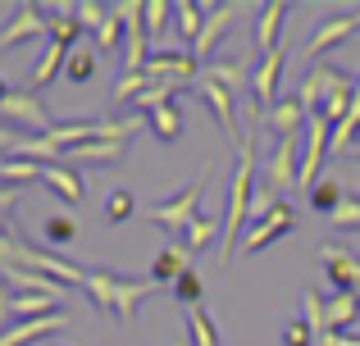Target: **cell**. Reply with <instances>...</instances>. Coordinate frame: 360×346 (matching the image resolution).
I'll return each mask as SVG.
<instances>
[{"mask_svg":"<svg viewBox=\"0 0 360 346\" xmlns=\"http://www.w3.org/2000/svg\"><path fill=\"white\" fill-rule=\"evenodd\" d=\"M174 14H178V32L196 46V36H201V27H205V9L196 5V0H183V5H174Z\"/></svg>","mask_w":360,"mask_h":346,"instance_id":"32","label":"cell"},{"mask_svg":"<svg viewBox=\"0 0 360 346\" xmlns=\"http://www.w3.org/2000/svg\"><path fill=\"white\" fill-rule=\"evenodd\" d=\"M356 296H360V292H356Z\"/></svg>","mask_w":360,"mask_h":346,"instance_id":"44","label":"cell"},{"mask_svg":"<svg viewBox=\"0 0 360 346\" xmlns=\"http://www.w3.org/2000/svg\"><path fill=\"white\" fill-rule=\"evenodd\" d=\"M356 137H360V78H356V91H352V114L342 119V124L333 128V142H328V155H347L356 151Z\"/></svg>","mask_w":360,"mask_h":346,"instance_id":"23","label":"cell"},{"mask_svg":"<svg viewBox=\"0 0 360 346\" xmlns=\"http://www.w3.org/2000/svg\"><path fill=\"white\" fill-rule=\"evenodd\" d=\"M41 232L55 246H69V241H78V219H73V214H51V219L41 223Z\"/></svg>","mask_w":360,"mask_h":346,"instance_id":"33","label":"cell"},{"mask_svg":"<svg viewBox=\"0 0 360 346\" xmlns=\"http://www.w3.org/2000/svg\"><path fill=\"white\" fill-rule=\"evenodd\" d=\"M238 14H246V5H219V9H210V14H205V27H201V36H196V46H192L196 60H210L214 46H219L224 36L233 32Z\"/></svg>","mask_w":360,"mask_h":346,"instance_id":"12","label":"cell"},{"mask_svg":"<svg viewBox=\"0 0 360 346\" xmlns=\"http://www.w3.org/2000/svg\"><path fill=\"white\" fill-rule=\"evenodd\" d=\"M205 78L219 82V87H229L233 96L246 87V78H251V69H246V60H229V64H205Z\"/></svg>","mask_w":360,"mask_h":346,"instance_id":"27","label":"cell"},{"mask_svg":"<svg viewBox=\"0 0 360 346\" xmlns=\"http://www.w3.org/2000/svg\"><path fill=\"white\" fill-rule=\"evenodd\" d=\"M146 73H123V78L115 82V105H119V100H137L141 96V91H146Z\"/></svg>","mask_w":360,"mask_h":346,"instance_id":"36","label":"cell"},{"mask_svg":"<svg viewBox=\"0 0 360 346\" xmlns=\"http://www.w3.org/2000/svg\"><path fill=\"white\" fill-rule=\"evenodd\" d=\"M210 178H214V164H205V169L196 173L178 196H169L165 205H150L146 219H150V223H160V228H169L174 237H187V228L201 219V210H196V205H201V196H205V187H210Z\"/></svg>","mask_w":360,"mask_h":346,"instance_id":"3","label":"cell"},{"mask_svg":"<svg viewBox=\"0 0 360 346\" xmlns=\"http://www.w3.org/2000/svg\"><path fill=\"white\" fill-rule=\"evenodd\" d=\"M123 36H128V23H123V14H119V5H110V14H105V23L96 27V51L101 55H119V46H123Z\"/></svg>","mask_w":360,"mask_h":346,"instance_id":"25","label":"cell"},{"mask_svg":"<svg viewBox=\"0 0 360 346\" xmlns=\"http://www.w3.org/2000/svg\"><path fill=\"white\" fill-rule=\"evenodd\" d=\"M283 64H288V51H269L260 55V64L251 69V105L255 109H274L278 105V78H283Z\"/></svg>","mask_w":360,"mask_h":346,"instance_id":"9","label":"cell"},{"mask_svg":"<svg viewBox=\"0 0 360 346\" xmlns=\"http://www.w3.org/2000/svg\"><path fill=\"white\" fill-rule=\"evenodd\" d=\"M292 223H297V205H292V201H278L269 214H264V219H255L251 228H246L242 246L251 251V255H260V251L269 246V241H278L283 232H292Z\"/></svg>","mask_w":360,"mask_h":346,"instance_id":"8","label":"cell"},{"mask_svg":"<svg viewBox=\"0 0 360 346\" xmlns=\"http://www.w3.org/2000/svg\"><path fill=\"white\" fill-rule=\"evenodd\" d=\"M46 346H55V342H46Z\"/></svg>","mask_w":360,"mask_h":346,"instance_id":"43","label":"cell"},{"mask_svg":"<svg viewBox=\"0 0 360 346\" xmlns=\"http://www.w3.org/2000/svg\"><path fill=\"white\" fill-rule=\"evenodd\" d=\"M96 46H78V51L69 55V64H64V73H69V82H91L96 78Z\"/></svg>","mask_w":360,"mask_h":346,"instance_id":"29","label":"cell"},{"mask_svg":"<svg viewBox=\"0 0 360 346\" xmlns=\"http://www.w3.org/2000/svg\"><path fill=\"white\" fill-rule=\"evenodd\" d=\"M141 73H146L150 82H174V87L187 91V87H196V82H201L205 69H201V60H196L192 51H155Z\"/></svg>","mask_w":360,"mask_h":346,"instance_id":"5","label":"cell"},{"mask_svg":"<svg viewBox=\"0 0 360 346\" xmlns=\"http://www.w3.org/2000/svg\"><path fill=\"white\" fill-rule=\"evenodd\" d=\"M283 18H288V0H269V5L255 9V51L269 55L278 51V32H283Z\"/></svg>","mask_w":360,"mask_h":346,"instance_id":"16","label":"cell"},{"mask_svg":"<svg viewBox=\"0 0 360 346\" xmlns=\"http://www.w3.org/2000/svg\"><path fill=\"white\" fill-rule=\"evenodd\" d=\"M319 338H315V328H310L306 324V314H301V319H292L288 328H283V346H315Z\"/></svg>","mask_w":360,"mask_h":346,"instance_id":"37","label":"cell"},{"mask_svg":"<svg viewBox=\"0 0 360 346\" xmlns=\"http://www.w3.org/2000/svg\"><path fill=\"white\" fill-rule=\"evenodd\" d=\"M9 301H14V292H9V283L0 278V324L9 319Z\"/></svg>","mask_w":360,"mask_h":346,"instance_id":"40","label":"cell"},{"mask_svg":"<svg viewBox=\"0 0 360 346\" xmlns=\"http://www.w3.org/2000/svg\"><path fill=\"white\" fill-rule=\"evenodd\" d=\"M105 14H110V9L96 5V0H82V5H78V18H82V27H87V32H96V27L105 23Z\"/></svg>","mask_w":360,"mask_h":346,"instance_id":"39","label":"cell"},{"mask_svg":"<svg viewBox=\"0 0 360 346\" xmlns=\"http://www.w3.org/2000/svg\"><path fill=\"white\" fill-rule=\"evenodd\" d=\"M82 32H87V27H82L78 9H51V41L78 51V46H82Z\"/></svg>","mask_w":360,"mask_h":346,"instance_id":"24","label":"cell"},{"mask_svg":"<svg viewBox=\"0 0 360 346\" xmlns=\"http://www.w3.org/2000/svg\"><path fill=\"white\" fill-rule=\"evenodd\" d=\"M0 114H5L9 124H18V128H32V137H46L55 128V119H51V109H46L41 91H32V87H14V91H9V100L0 105Z\"/></svg>","mask_w":360,"mask_h":346,"instance_id":"6","label":"cell"},{"mask_svg":"<svg viewBox=\"0 0 360 346\" xmlns=\"http://www.w3.org/2000/svg\"><path fill=\"white\" fill-rule=\"evenodd\" d=\"M174 296H178V301L187 305V310H192V305H201L205 287H201V278H196V269H187V274H183V278L174 283Z\"/></svg>","mask_w":360,"mask_h":346,"instance_id":"35","label":"cell"},{"mask_svg":"<svg viewBox=\"0 0 360 346\" xmlns=\"http://www.w3.org/2000/svg\"><path fill=\"white\" fill-rule=\"evenodd\" d=\"M41 182L51 187L64 205H78L82 192H87V187H82V178H78V169H69V164H41Z\"/></svg>","mask_w":360,"mask_h":346,"instance_id":"20","label":"cell"},{"mask_svg":"<svg viewBox=\"0 0 360 346\" xmlns=\"http://www.w3.org/2000/svg\"><path fill=\"white\" fill-rule=\"evenodd\" d=\"M150 119V133L160 137V142H178V133H183V105H160L155 114H146Z\"/></svg>","mask_w":360,"mask_h":346,"instance_id":"28","label":"cell"},{"mask_svg":"<svg viewBox=\"0 0 360 346\" xmlns=\"http://www.w3.org/2000/svg\"><path fill=\"white\" fill-rule=\"evenodd\" d=\"M342 201H347V192H342V182H333V178H319V187L310 192V205H315L319 214H338Z\"/></svg>","mask_w":360,"mask_h":346,"instance_id":"31","label":"cell"},{"mask_svg":"<svg viewBox=\"0 0 360 346\" xmlns=\"http://www.w3.org/2000/svg\"><path fill=\"white\" fill-rule=\"evenodd\" d=\"M356 155H360V146H356Z\"/></svg>","mask_w":360,"mask_h":346,"instance_id":"42","label":"cell"},{"mask_svg":"<svg viewBox=\"0 0 360 346\" xmlns=\"http://www.w3.org/2000/svg\"><path fill=\"white\" fill-rule=\"evenodd\" d=\"M251 201H255V137L246 133L238 142V169H233L229 187V210H224V237H219V265L229 269L238 237H246L251 228Z\"/></svg>","mask_w":360,"mask_h":346,"instance_id":"1","label":"cell"},{"mask_svg":"<svg viewBox=\"0 0 360 346\" xmlns=\"http://www.w3.org/2000/svg\"><path fill=\"white\" fill-rule=\"evenodd\" d=\"M187 255H192V251H187V246H183V241H169V246H165V251H160V255H155V260H150V278H155V283H160V287H165V283H169V287H174V283H178V278H183V274H187V269H192V265H187Z\"/></svg>","mask_w":360,"mask_h":346,"instance_id":"18","label":"cell"},{"mask_svg":"<svg viewBox=\"0 0 360 346\" xmlns=\"http://www.w3.org/2000/svg\"><path fill=\"white\" fill-rule=\"evenodd\" d=\"M219 232H224V219H214V214H201V219L187 228V237H183V241H187V251H205L214 237H219Z\"/></svg>","mask_w":360,"mask_h":346,"instance_id":"30","label":"cell"},{"mask_svg":"<svg viewBox=\"0 0 360 346\" xmlns=\"http://www.w3.org/2000/svg\"><path fill=\"white\" fill-rule=\"evenodd\" d=\"M356 314H360V296H356V292H333V296L324 301V338H328V333L352 328Z\"/></svg>","mask_w":360,"mask_h":346,"instance_id":"21","label":"cell"},{"mask_svg":"<svg viewBox=\"0 0 360 346\" xmlns=\"http://www.w3.org/2000/svg\"><path fill=\"white\" fill-rule=\"evenodd\" d=\"M132 214H137L132 192H110V196H105V223H128Z\"/></svg>","mask_w":360,"mask_h":346,"instance_id":"34","label":"cell"},{"mask_svg":"<svg viewBox=\"0 0 360 346\" xmlns=\"http://www.w3.org/2000/svg\"><path fill=\"white\" fill-rule=\"evenodd\" d=\"M46 32H51V14L37 5H18V14L0 27V51L14 41H27V36H46Z\"/></svg>","mask_w":360,"mask_h":346,"instance_id":"15","label":"cell"},{"mask_svg":"<svg viewBox=\"0 0 360 346\" xmlns=\"http://www.w3.org/2000/svg\"><path fill=\"white\" fill-rule=\"evenodd\" d=\"M0 278H5L9 287H18L23 296H46V301L60 305L64 296V283H55L51 274H41V269H23V265H0Z\"/></svg>","mask_w":360,"mask_h":346,"instance_id":"13","label":"cell"},{"mask_svg":"<svg viewBox=\"0 0 360 346\" xmlns=\"http://www.w3.org/2000/svg\"><path fill=\"white\" fill-rule=\"evenodd\" d=\"M352 91H356V78H347L342 69H328V64H310L306 78H301L297 100L306 105V114H319V109H324L328 100L352 96Z\"/></svg>","mask_w":360,"mask_h":346,"instance_id":"4","label":"cell"},{"mask_svg":"<svg viewBox=\"0 0 360 346\" xmlns=\"http://www.w3.org/2000/svg\"><path fill=\"white\" fill-rule=\"evenodd\" d=\"M9 91H14V87H9V82L0 78V105H5V100H9Z\"/></svg>","mask_w":360,"mask_h":346,"instance_id":"41","label":"cell"},{"mask_svg":"<svg viewBox=\"0 0 360 346\" xmlns=\"http://www.w3.org/2000/svg\"><path fill=\"white\" fill-rule=\"evenodd\" d=\"M306 124H310V114H306V105H301L297 96H283L274 109H264V128H274L278 137H301Z\"/></svg>","mask_w":360,"mask_h":346,"instance_id":"17","label":"cell"},{"mask_svg":"<svg viewBox=\"0 0 360 346\" xmlns=\"http://www.w3.org/2000/svg\"><path fill=\"white\" fill-rule=\"evenodd\" d=\"M174 14V5H169V0H146V32L150 36H160L165 32V18Z\"/></svg>","mask_w":360,"mask_h":346,"instance_id":"38","label":"cell"},{"mask_svg":"<svg viewBox=\"0 0 360 346\" xmlns=\"http://www.w3.org/2000/svg\"><path fill=\"white\" fill-rule=\"evenodd\" d=\"M82 287H87V296L96 301L101 314H119L123 324L137 319V305L160 292L155 278H119V274H105V269H87Z\"/></svg>","mask_w":360,"mask_h":346,"instance_id":"2","label":"cell"},{"mask_svg":"<svg viewBox=\"0 0 360 346\" xmlns=\"http://www.w3.org/2000/svg\"><path fill=\"white\" fill-rule=\"evenodd\" d=\"M319 265H324L333 292H360V255L342 241H324L319 246Z\"/></svg>","mask_w":360,"mask_h":346,"instance_id":"7","label":"cell"},{"mask_svg":"<svg viewBox=\"0 0 360 346\" xmlns=\"http://www.w3.org/2000/svg\"><path fill=\"white\" fill-rule=\"evenodd\" d=\"M352 32H360V9H347V14H333V18H324V23L315 27V36L306 41V60L315 64L319 55L328 51V46H338V41H347Z\"/></svg>","mask_w":360,"mask_h":346,"instance_id":"11","label":"cell"},{"mask_svg":"<svg viewBox=\"0 0 360 346\" xmlns=\"http://www.w3.org/2000/svg\"><path fill=\"white\" fill-rule=\"evenodd\" d=\"M187 338H192V346H224V338H219V328H214L205 305H192V310H187Z\"/></svg>","mask_w":360,"mask_h":346,"instance_id":"26","label":"cell"},{"mask_svg":"<svg viewBox=\"0 0 360 346\" xmlns=\"http://www.w3.org/2000/svg\"><path fill=\"white\" fill-rule=\"evenodd\" d=\"M60 328H69V314L51 310V314H37V319H23V324H14V328H5L0 333V346H32V342L46 346V338L60 333Z\"/></svg>","mask_w":360,"mask_h":346,"instance_id":"10","label":"cell"},{"mask_svg":"<svg viewBox=\"0 0 360 346\" xmlns=\"http://www.w3.org/2000/svg\"><path fill=\"white\" fill-rule=\"evenodd\" d=\"M196 96H201V105L214 114V124L224 128V137H238V105H233V91L219 87V82H210L201 73V82H196Z\"/></svg>","mask_w":360,"mask_h":346,"instance_id":"14","label":"cell"},{"mask_svg":"<svg viewBox=\"0 0 360 346\" xmlns=\"http://www.w3.org/2000/svg\"><path fill=\"white\" fill-rule=\"evenodd\" d=\"M123 155H128V142H87V146H78V151L64 155V164H69V169H78V164L105 169V164H119Z\"/></svg>","mask_w":360,"mask_h":346,"instance_id":"19","label":"cell"},{"mask_svg":"<svg viewBox=\"0 0 360 346\" xmlns=\"http://www.w3.org/2000/svg\"><path fill=\"white\" fill-rule=\"evenodd\" d=\"M69 55H73L69 46L51 41V46H46V55L37 60V69L27 73V87H32V91H46V87H51V78H55V73L64 69V64H69Z\"/></svg>","mask_w":360,"mask_h":346,"instance_id":"22","label":"cell"}]
</instances>
